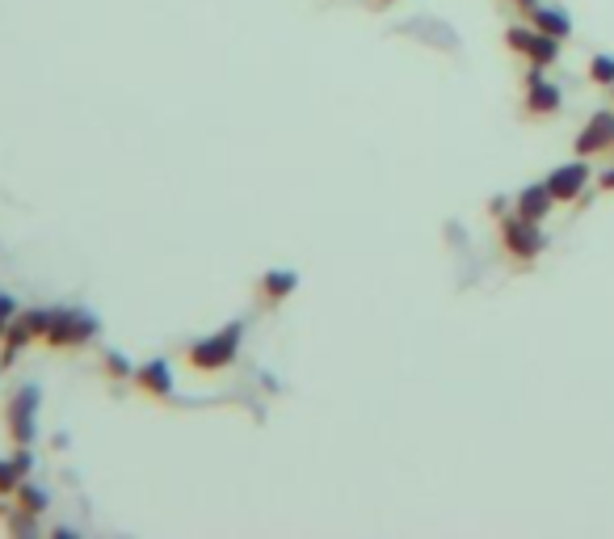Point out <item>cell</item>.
I'll use <instances>...</instances> for the list:
<instances>
[{
  "mask_svg": "<svg viewBox=\"0 0 614 539\" xmlns=\"http://www.w3.org/2000/svg\"><path fill=\"white\" fill-rule=\"evenodd\" d=\"M240 333H244V325H228V329H219V333H211V337H202V342H194L190 346V367L194 371H223L232 363V358L240 354Z\"/></svg>",
  "mask_w": 614,
  "mask_h": 539,
  "instance_id": "1",
  "label": "cell"
},
{
  "mask_svg": "<svg viewBox=\"0 0 614 539\" xmlns=\"http://www.w3.org/2000/svg\"><path fill=\"white\" fill-rule=\"evenodd\" d=\"M93 333H97V321H93L89 312L59 308V312H51V329H47L43 342H47L51 350H76V346H85Z\"/></svg>",
  "mask_w": 614,
  "mask_h": 539,
  "instance_id": "2",
  "label": "cell"
},
{
  "mask_svg": "<svg viewBox=\"0 0 614 539\" xmlns=\"http://www.w3.org/2000/svg\"><path fill=\"white\" fill-rule=\"evenodd\" d=\"M501 245H505V253L514 257V262H535V257L543 253V245H547V236L539 232L535 219H526V215L514 211V219H505L501 224Z\"/></svg>",
  "mask_w": 614,
  "mask_h": 539,
  "instance_id": "3",
  "label": "cell"
},
{
  "mask_svg": "<svg viewBox=\"0 0 614 539\" xmlns=\"http://www.w3.org/2000/svg\"><path fill=\"white\" fill-rule=\"evenodd\" d=\"M5 422H9V438H13V447H30V443H34V430H38V388H22V392H13Z\"/></svg>",
  "mask_w": 614,
  "mask_h": 539,
  "instance_id": "4",
  "label": "cell"
},
{
  "mask_svg": "<svg viewBox=\"0 0 614 539\" xmlns=\"http://www.w3.org/2000/svg\"><path fill=\"white\" fill-rule=\"evenodd\" d=\"M47 329H51V312H43V308H34L26 316H13V321L5 325V363H9V358H17V350H22V346L43 342Z\"/></svg>",
  "mask_w": 614,
  "mask_h": 539,
  "instance_id": "5",
  "label": "cell"
},
{
  "mask_svg": "<svg viewBox=\"0 0 614 539\" xmlns=\"http://www.w3.org/2000/svg\"><path fill=\"white\" fill-rule=\"evenodd\" d=\"M614 148V110H598L577 135V156H598Z\"/></svg>",
  "mask_w": 614,
  "mask_h": 539,
  "instance_id": "6",
  "label": "cell"
},
{
  "mask_svg": "<svg viewBox=\"0 0 614 539\" xmlns=\"http://www.w3.org/2000/svg\"><path fill=\"white\" fill-rule=\"evenodd\" d=\"M585 182H589L585 156H581V161H572V165H560L556 173L547 177V186H551V194H556V203H572V198L585 190Z\"/></svg>",
  "mask_w": 614,
  "mask_h": 539,
  "instance_id": "7",
  "label": "cell"
},
{
  "mask_svg": "<svg viewBox=\"0 0 614 539\" xmlns=\"http://www.w3.org/2000/svg\"><path fill=\"white\" fill-rule=\"evenodd\" d=\"M135 384H139V392L156 396V401H169L173 396V367L165 363V358H152V363L135 367Z\"/></svg>",
  "mask_w": 614,
  "mask_h": 539,
  "instance_id": "8",
  "label": "cell"
},
{
  "mask_svg": "<svg viewBox=\"0 0 614 539\" xmlns=\"http://www.w3.org/2000/svg\"><path fill=\"white\" fill-rule=\"evenodd\" d=\"M560 110V89L543 81V72L535 68L530 72V93H526V114L530 118H543V114H556Z\"/></svg>",
  "mask_w": 614,
  "mask_h": 539,
  "instance_id": "9",
  "label": "cell"
},
{
  "mask_svg": "<svg viewBox=\"0 0 614 539\" xmlns=\"http://www.w3.org/2000/svg\"><path fill=\"white\" fill-rule=\"evenodd\" d=\"M551 207H556V194H551V186H547V182L526 186V190L518 194V203H514V211H518V215H526V219H535V224H539V219H543Z\"/></svg>",
  "mask_w": 614,
  "mask_h": 539,
  "instance_id": "10",
  "label": "cell"
},
{
  "mask_svg": "<svg viewBox=\"0 0 614 539\" xmlns=\"http://www.w3.org/2000/svg\"><path fill=\"white\" fill-rule=\"evenodd\" d=\"M295 287H299V274L295 270H270V274L261 278V299H265V304H282V299L291 295Z\"/></svg>",
  "mask_w": 614,
  "mask_h": 539,
  "instance_id": "11",
  "label": "cell"
},
{
  "mask_svg": "<svg viewBox=\"0 0 614 539\" xmlns=\"http://www.w3.org/2000/svg\"><path fill=\"white\" fill-rule=\"evenodd\" d=\"M530 13H535V30L539 34H551V38H568L572 34V22H568V17L564 13H556V9H530Z\"/></svg>",
  "mask_w": 614,
  "mask_h": 539,
  "instance_id": "12",
  "label": "cell"
},
{
  "mask_svg": "<svg viewBox=\"0 0 614 539\" xmlns=\"http://www.w3.org/2000/svg\"><path fill=\"white\" fill-rule=\"evenodd\" d=\"M13 497H17V514H26V518H38L47 510V493L38 485H30V481H22V489H17Z\"/></svg>",
  "mask_w": 614,
  "mask_h": 539,
  "instance_id": "13",
  "label": "cell"
},
{
  "mask_svg": "<svg viewBox=\"0 0 614 539\" xmlns=\"http://www.w3.org/2000/svg\"><path fill=\"white\" fill-rule=\"evenodd\" d=\"M556 43H560V38L539 34V38H535V47H530V68H547L551 59H556V51H560Z\"/></svg>",
  "mask_w": 614,
  "mask_h": 539,
  "instance_id": "14",
  "label": "cell"
},
{
  "mask_svg": "<svg viewBox=\"0 0 614 539\" xmlns=\"http://www.w3.org/2000/svg\"><path fill=\"white\" fill-rule=\"evenodd\" d=\"M22 481H26V472L17 468V459H0V497L17 493V489H22Z\"/></svg>",
  "mask_w": 614,
  "mask_h": 539,
  "instance_id": "15",
  "label": "cell"
},
{
  "mask_svg": "<svg viewBox=\"0 0 614 539\" xmlns=\"http://www.w3.org/2000/svg\"><path fill=\"white\" fill-rule=\"evenodd\" d=\"M535 38H539V30L514 26V30H505V47H509V51H522V55H530V47H535Z\"/></svg>",
  "mask_w": 614,
  "mask_h": 539,
  "instance_id": "16",
  "label": "cell"
},
{
  "mask_svg": "<svg viewBox=\"0 0 614 539\" xmlns=\"http://www.w3.org/2000/svg\"><path fill=\"white\" fill-rule=\"evenodd\" d=\"M589 76L598 85H606V89H614V59L610 55H593V64H589Z\"/></svg>",
  "mask_w": 614,
  "mask_h": 539,
  "instance_id": "17",
  "label": "cell"
},
{
  "mask_svg": "<svg viewBox=\"0 0 614 539\" xmlns=\"http://www.w3.org/2000/svg\"><path fill=\"white\" fill-rule=\"evenodd\" d=\"M101 367H106V375H114V379H127V375H135L131 358H127V354H118V350H110V354H106V363H101Z\"/></svg>",
  "mask_w": 614,
  "mask_h": 539,
  "instance_id": "18",
  "label": "cell"
},
{
  "mask_svg": "<svg viewBox=\"0 0 614 539\" xmlns=\"http://www.w3.org/2000/svg\"><path fill=\"white\" fill-rule=\"evenodd\" d=\"M13 316H17V304H13V295H5V291H0V325H9Z\"/></svg>",
  "mask_w": 614,
  "mask_h": 539,
  "instance_id": "19",
  "label": "cell"
},
{
  "mask_svg": "<svg viewBox=\"0 0 614 539\" xmlns=\"http://www.w3.org/2000/svg\"><path fill=\"white\" fill-rule=\"evenodd\" d=\"M602 190H614V169H610V173H602Z\"/></svg>",
  "mask_w": 614,
  "mask_h": 539,
  "instance_id": "20",
  "label": "cell"
},
{
  "mask_svg": "<svg viewBox=\"0 0 614 539\" xmlns=\"http://www.w3.org/2000/svg\"><path fill=\"white\" fill-rule=\"evenodd\" d=\"M518 5H522V9H535V0H518Z\"/></svg>",
  "mask_w": 614,
  "mask_h": 539,
  "instance_id": "21",
  "label": "cell"
},
{
  "mask_svg": "<svg viewBox=\"0 0 614 539\" xmlns=\"http://www.w3.org/2000/svg\"><path fill=\"white\" fill-rule=\"evenodd\" d=\"M0 346H5V325H0Z\"/></svg>",
  "mask_w": 614,
  "mask_h": 539,
  "instance_id": "22",
  "label": "cell"
},
{
  "mask_svg": "<svg viewBox=\"0 0 614 539\" xmlns=\"http://www.w3.org/2000/svg\"><path fill=\"white\" fill-rule=\"evenodd\" d=\"M375 5H392V0H375Z\"/></svg>",
  "mask_w": 614,
  "mask_h": 539,
  "instance_id": "23",
  "label": "cell"
}]
</instances>
